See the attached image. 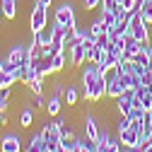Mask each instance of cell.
<instances>
[{"mask_svg":"<svg viewBox=\"0 0 152 152\" xmlns=\"http://www.w3.org/2000/svg\"><path fill=\"white\" fill-rule=\"evenodd\" d=\"M34 109H46V102H44V94H34Z\"/></svg>","mask_w":152,"mask_h":152,"instance_id":"25","label":"cell"},{"mask_svg":"<svg viewBox=\"0 0 152 152\" xmlns=\"http://www.w3.org/2000/svg\"><path fill=\"white\" fill-rule=\"evenodd\" d=\"M65 123H68L65 118H58V121H48V123H44V128H41V138L46 140L48 147H61V128H63Z\"/></svg>","mask_w":152,"mask_h":152,"instance_id":"2","label":"cell"},{"mask_svg":"<svg viewBox=\"0 0 152 152\" xmlns=\"http://www.w3.org/2000/svg\"><path fill=\"white\" fill-rule=\"evenodd\" d=\"M99 68H97V63H87L85 65V70H82V97L85 99H89V92H92V85L97 82V77H99Z\"/></svg>","mask_w":152,"mask_h":152,"instance_id":"6","label":"cell"},{"mask_svg":"<svg viewBox=\"0 0 152 152\" xmlns=\"http://www.w3.org/2000/svg\"><path fill=\"white\" fill-rule=\"evenodd\" d=\"M46 27H48V7L34 3L31 12H29V29L31 31H44Z\"/></svg>","mask_w":152,"mask_h":152,"instance_id":"3","label":"cell"},{"mask_svg":"<svg viewBox=\"0 0 152 152\" xmlns=\"http://www.w3.org/2000/svg\"><path fill=\"white\" fill-rule=\"evenodd\" d=\"M0 152H22V140L17 133H7L0 138Z\"/></svg>","mask_w":152,"mask_h":152,"instance_id":"9","label":"cell"},{"mask_svg":"<svg viewBox=\"0 0 152 152\" xmlns=\"http://www.w3.org/2000/svg\"><path fill=\"white\" fill-rule=\"evenodd\" d=\"M63 102H65L68 106H75V104L80 102V92L75 89V85H68V87H65V92H63Z\"/></svg>","mask_w":152,"mask_h":152,"instance_id":"18","label":"cell"},{"mask_svg":"<svg viewBox=\"0 0 152 152\" xmlns=\"http://www.w3.org/2000/svg\"><path fill=\"white\" fill-rule=\"evenodd\" d=\"M46 150H48V145H46V140L41 138V133L29 138V142H27V152H46Z\"/></svg>","mask_w":152,"mask_h":152,"instance_id":"16","label":"cell"},{"mask_svg":"<svg viewBox=\"0 0 152 152\" xmlns=\"http://www.w3.org/2000/svg\"><path fill=\"white\" fill-rule=\"evenodd\" d=\"M20 126L22 128H31L34 126V109H22L20 111Z\"/></svg>","mask_w":152,"mask_h":152,"instance_id":"20","label":"cell"},{"mask_svg":"<svg viewBox=\"0 0 152 152\" xmlns=\"http://www.w3.org/2000/svg\"><path fill=\"white\" fill-rule=\"evenodd\" d=\"M118 152H123V150H118Z\"/></svg>","mask_w":152,"mask_h":152,"instance_id":"35","label":"cell"},{"mask_svg":"<svg viewBox=\"0 0 152 152\" xmlns=\"http://www.w3.org/2000/svg\"><path fill=\"white\" fill-rule=\"evenodd\" d=\"M138 12H140V17H142L145 24H152V3H142Z\"/></svg>","mask_w":152,"mask_h":152,"instance_id":"21","label":"cell"},{"mask_svg":"<svg viewBox=\"0 0 152 152\" xmlns=\"http://www.w3.org/2000/svg\"><path fill=\"white\" fill-rule=\"evenodd\" d=\"M0 20H3V10H0Z\"/></svg>","mask_w":152,"mask_h":152,"instance_id":"34","label":"cell"},{"mask_svg":"<svg viewBox=\"0 0 152 152\" xmlns=\"http://www.w3.org/2000/svg\"><path fill=\"white\" fill-rule=\"evenodd\" d=\"M27 87H29L34 94H44V77H36V80H31Z\"/></svg>","mask_w":152,"mask_h":152,"instance_id":"22","label":"cell"},{"mask_svg":"<svg viewBox=\"0 0 152 152\" xmlns=\"http://www.w3.org/2000/svg\"><path fill=\"white\" fill-rule=\"evenodd\" d=\"M17 5H20V0H0V10H3V17L5 20H15L17 17Z\"/></svg>","mask_w":152,"mask_h":152,"instance_id":"13","label":"cell"},{"mask_svg":"<svg viewBox=\"0 0 152 152\" xmlns=\"http://www.w3.org/2000/svg\"><path fill=\"white\" fill-rule=\"evenodd\" d=\"M10 106V89H0V113L7 111Z\"/></svg>","mask_w":152,"mask_h":152,"instance_id":"23","label":"cell"},{"mask_svg":"<svg viewBox=\"0 0 152 152\" xmlns=\"http://www.w3.org/2000/svg\"><path fill=\"white\" fill-rule=\"evenodd\" d=\"M118 142H121V147H130V150H135L138 145H142V140H140V130H135L133 126L118 130Z\"/></svg>","mask_w":152,"mask_h":152,"instance_id":"7","label":"cell"},{"mask_svg":"<svg viewBox=\"0 0 152 152\" xmlns=\"http://www.w3.org/2000/svg\"><path fill=\"white\" fill-rule=\"evenodd\" d=\"M123 39H126V46H123V53H121V56H123V58H128V61H133V58L138 56V51L142 48V41H138L133 34H126Z\"/></svg>","mask_w":152,"mask_h":152,"instance_id":"10","label":"cell"},{"mask_svg":"<svg viewBox=\"0 0 152 152\" xmlns=\"http://www.w3.org/2000/svg\"><path fill=\"white\" fill-rule=\"evenodd\" d=\"M65 65H68V48L61 51V53H56L53 58H51V68H53V72H63Z\"/></svg>","mask_w":152,"mask_h":152,"instance_id":"17","label":"cell"},{"mask_svg":"<svg viewBox=\"0 0 152 152\" xmlns=\"http://www.w3.org/2000/svg\"><path fill=\"white\" fill-rule=\"evenodd\" d=\"M85 135L92 138V140H99V135H102V130H99L94 116H85Z\"/></svg>","mask_w":152,"mask_h":152,"instance_id":"14","label":"cell"},{"mask_svg":"<svg viewBox=\"0 0 152 152\" xmlns=\"http://www.w3.org/2000/svg\"><path fill=\"white\" fill-rule=\"evenodd\" d=\"M130 34L135 36L138 41H142V44L150 41V24L142 22L140 12H133V15H130Z\"/></svg>","mask_w":152,"mask_h":152,"instance_id":"4","label":"cell"},{"mask_svg":"<svg viewBox=\"0 0 152 152\" xmlns=\"http://www.w3.org/2000/svg\"><path fill=\"white\" fill-rule=\"evenodd\" d=\"M116 102V111L121 113V116H128L130 113V109H133V102H135V89H128V92H123L118 99H113Z\"/></svg>","mask_w":152,"mask_h":152,"instance_id":"8","label":"cell"},{"mask_svg":"<svg viewBox=\"0 0 152 152\" xmlns=\"http://www.w3.org/2000/svg\"><path fill=\"white\" fill-rule=\"evenodd\" d=\"M82 5H85V10H87V12H92V10L102 7V0H82Z\"/></svg>","mask_w":152,"mask_h":152,"instance_id":"24","label":"cell"},{"mask_svg":"<svg viewBox=\"0 0 152 152\" xmlns=\"http://www.w3.org/2000/svg\"><path fill=\"white\" fill-rule=\"evenodd\" d=\"M34 3H36V5H44V7H51L53 0H34Z\"/></svg>","mask_w":152,"mask_h":152,"instance_id":"27","label":"cell"},{"mask_svg":"<svg viewBox=\"0 0 152 152\" xmlns=\"http://www.w3.org/2000/svg\"><path fill=\"white\" fill-rule=\"evenodd\" d=\"M53 22H58L68 29H77V15H75V7L72 3H61L53 12Z\"/></svg>","mask_w":152,"mask_h":152,"instance_id":"1","label":"cell"},{"mask_svg":"<svg viewBox=\"0 0 152 152\" xmlns=\"http://www.w3.org/2000/svg\"><path fill=\"white\" fill-rule=\"evenodd\" d=\"M82 63H87L85 44H75V46H70V65H82Z\"/></svg>","mask_w":152,"mask_h":152,"instance_id":"11","label":"cell"},{"mask_svg":"<svg viewBox=\"0 0 152 152\" xmlns=\"http://www.w3.org/2000/svg\"><path fill=\"white\" fill-rule=\"evenodd\" d=\"M61 109H63V99H61V94L56 92V94H51V99L46 102V113H48V116H61Z\"/></svg>","mask_w":152,"mask_h":152,"instance_id":"12","label":"cell"},{"mask_svg":"<svg viewBox=\"0 0 152 152\" xmlns=\"http://www.w3.org/2000/svg\"><path fill=\"white\" fill-rule=\"evenodd\" d=\"M5 61H7V63H12L17 70H20L22 65H27V63H29L27 46H22V44H12V46L7 48V56H5Z\"/></svg>","mask_w":152,"mask_h":152,"instance_id":"5","label":"cell"},{"mask_svg":"<svg viewBox=\"0 0 152 152\" xmlns=\"http://www.w3.org/2000/svg\"><path fill=\"white\" fill-rule=\"evenodd\" d=\"M0 126H7V116H5V111L0 113Z\"/></svg>","mask_w":152,"mask_h":152,"instance_id":"28","label":"cell"},{"mask_svg":"<svg viewBox=\"0 0 152 152\" xmlns=\"http://www.w3.org/2000/svg\"><path fill=\"white\" fill-rule=\"evenodd\" d=\"M147 145H152V133H150V135H147Z\"/></svg>","mask_w":152,"mask_h":152,"instance_id":"31","label":"cell"},{"mask_svg":"<svg viewBox=\"0 0 152 152\" xmlns=\"http://www.w3.org/2000/svg\"><path fill=\"white\" fill-rule=\"evenodd\" d=\"M109 29H111V27H109V24L102 20V17H97V20H94V22L89 24V31H92L94 36H104V34H109Z\"/></svg>","mask_w":152,"mask_h":152,"instance_id":"19","label":"cell"},{"mask_svg":"<svg viewBox=\"0 0 152 152\" xmlns=\"http://www.w3.org/2000/svg\"><path fill=\"white\" fill-rule=\"evenodd\" d=\"M3 63H5V61H0V70H3Z\"/></svg>","mask_w":152,"mask_h":152,"instance_id":"33","label":"cell"},{"mask_svg":"<svg viewBox=\"0 0 152 152\" xmlns=\"http://www.w3.org/2000/svg\"><path fill=\"white\" fill-rule=\"evenodd\" d=\"M102 7H113V0H102Z\"/></svg>","mask_w":152,"mask_h":152,"instance_id":"29","label":"cell"},{"mask_svg":"<svg viewBox=\"0 0 152 152\" xmlns=\"http://www.w3.org/2000/svg\"><path fill=\"white\" fill-rule=\"evenodd\" d=\"M20 82V70L17 72H5L0 70V89H12V85Z\"/></svg>","mask_w":152,"mask_h":152,"instance_id":"15","label":"cell"},{"mask_svg":"<svg viewBox=\"0 0 152 152\" xmlns=\"http://www.w3.org/2000/svg\"><path fill=\"white\" fill-rule=\"evenodd\" d=\"M75 152H89V150H85V147H82V145H80V147H77V150H75Z\"/></svg>","mask_w":152,"mask_h":152,"instance_id":"30","label":"cell"},{"mask_svg":"<svg viewBox=\"0 0 152 152\" xmlns=\"http://www.w3.org/2000/svg\"><path fill=\"white\" fill-rule=\"evenodd\" d=\"M147 92H150V94H152V82H150V85H147Z\"/></svg>","mask_w":152,"mask_h":152,"instance_id":"32","label":"cell"},{"mask_svg":"<svg viewBox=\"0 0 152 152\" xmlns=\"http://www.w3.org/2000/svg\"><path fill=\"white\" fill-rule=\"evenodd\" d=\"M133 152H152V145H147V142H145V145H138Z\"/></svg>","mask_w":152,"mask_h":152,"instance_id":"26","label":"cell"}]
</instances>
